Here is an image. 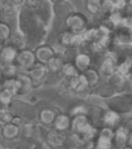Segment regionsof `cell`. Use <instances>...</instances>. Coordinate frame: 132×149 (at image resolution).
<instances>
[{
    "mask_svg": "<svg viewBox=\"0 0 132 149\" xmlns=\"http://www.w3.org/2000/svg\"><path fill=\"white\" fill-rule=\"evenodd\" d=\"M52 127L56 128V130L64 131V132L70 131V127H71V116H70V114H64V113L57 114V117H56V119H54Z\"/></svg>",
    "mask_w": 132,
    "mask_h": 149,
    "instance_id": "obj_26",
    "label": "cell"
},
{
    "mask_svg": "<svg viewBox=\"0 0 132 149\" xmlns=\"http://www.w3.org/2000/svg\"><path fill=\"white\" fill-rule=\"evenodd\" d=\"M114 128L104 126L100 128L99 135L94 139V148L96 149H114Z\"/></svg>",
    "mask_w": 132,
    "mask_h": 149,
    "instance_id": "obj_8",
    "label": "cell"
},
{
    "mask_svg": "<svg viewBox=\"0 0 132 149\" xmlns=\"http://www.w3.org/2000/svg\"><path fill=\"white\" fill-rule=\"evenodd\" d=\"M25 0H1V5H9V7H24Z\"/></svg>",
    "mask_w": 132,
    "mask_h": 149,
    "instance_id": "obj_45",
    "label": "cell"
},
{
    "mask_svg": "<svg viewBox=\"0 0 132 149\" xmlns=\"http://www.w3.org/2000/svg\"><path fill=\"white\" fill-rule=\"evenodd\" d=\"M17 25H18V31L26 38L34 31L38 30L43 24L39 21L34 8H28L24 5L17 16Z\"/></svg>",
    "mask_w": 132,
    "mask_h": 149,
    "instance_id": "obj_1",
    "label": "cell"
},
{
    "mask_svg": "<svg viewBox=\"0 0 132 149\" xmlns=\"http://www.w3.org/2000/svg\"><path fill=\"white\" fill-rule=\"evenodd\" d=\"M127 149H132V132H130V136L127 140Z\"/></svg>",
    "mask_w": 132,
    "mask_h": 149,
    "instance_id": "obj_50",
    "label": "cell"
},
{
    "mask_svg": "<svg viewBox=\"0 0 132 149\" xmlns=\"http://www.w3.org/2000/svg\"><path fill=\"white\" fill-rule=\"evenodd\" d=\"M117 61V71L123 75H128L132 73V53L122 56L115 60Z\"/></svg>",
    "mask_w": 132,
    "mask_h": 149,
    "instance_id": "obj_24",
    "label": "cell"
},
{
    "mask_svg": "<svg viewBox=\"0 0 132 149\" xmlns=\"http://www.w3.org/2000/svg\"><path fill=\"white\" fill-rule=\"evenodd\" d=\"M92 64H93V60L90 53L78 52L75 60H74V65H75L76 69L79 70V73H83V71H85L87 69L92 68Z\"/></svg>",
    "mask_w": 132,
    "mask_h": 149,
    "instance_id": "obj_20",
    "label": "cell"
},
{
    "mask_svg": "<svg viewBox=\"0 0 132 149\" xmlns=\"http://www.w3.org/2000/svg\"><path fill=\"white\" fill-rule=\"evenodd\" d=\"M51 1L53 3V4H56V3H60V1H64V0H51Z\"/></svg>",
    "mask_w": 132,
    "mask_h": 149,
    "instance_id": "obj_52",
    "label": "cell"
},
{
    "mask_svg": "<svg viewBox=\"0 0 132 149\" xmlns=\"http://www.w3.org/2000/svg\"><path fill=\"white\" fill-rule=\"evenodd\" d=\"M44 86V82L43 81H36V79H33V88L34 90H39Z\"/></svg>",
    "mask_w": 132,
    "mask_h": 149,
    "instance_id": "obj_48",
    "label": "cell"
},
{
    "mask_svg": "<svg viewBox=\"0 0 132 149\" xmlns=\"http://www.w3.org/2000/svg\"><path fill=\"white\" fill-rule=\"evenodd\" d=\"M19 51L17 48H14L10 44H3L1 45V53H0V58H1V65L7 64H13L16 62L17 56H18Z\"/></svg>",
    "mask_w": 132,
    "mask_h": 149,
    "instance_id": "obj_19",
    "label": "cell"
},
{
    "mask_svg": "<svg viewBox=\"0 0 132 149\" xmlns=\"http://www.w3.org/2000/svg\"><path fill=\"white\" fill-rule=\"evenodd\" d=\"M123 125L126 126V128H127L130 132H132V118H128V119H126V121H123Z\"/></svg>",
    "mask_w": 132,
    "mask_h": 149,
    "instance_id": "obj_49",
    "label": "cell"
},
{
    "mask_svg": "<svg viewBox=\"0 0 132 149\" xmlns=\"http://www.w3.org/2000/svg\"><path fill=\"white\" fill-rule=\"evenodd\" d=\"M97 70H99V73L101 74V77H106V78L111 77L117 71V61H115V58L113 57V54L109 52V51L101 58Z\"/></svg>",
    "mask_w": 132,
    "mask_h": 149,
    "instance_id": "obj_11",
    "label": "cell"
},
{
    "mask_svg": "<svg viewBox=\"0 0 132 149\" xmlns=\"http://www.w3.org/2000/svg\"><path fill=\"white\" fill-rule=\"evenodd\" d=\"M101 3L102 0H85L84 5H85V9L92 16H94V14L101 13Z\"/></svg>",
    "mask_w": 132,
    "mask_h": 149,
    "instance_id": "obj_36",
    "label": "cell"
},
{
    "mask_svg": "<svg viewBox=\"0 0 132 149\" xmlns=\"http://www.w3.org/2000/svg\"><path fill=\"white\" fill-rule=\"evenodd\" d=\"M92 95H93V88L87 83H79L78 87L74 90V96L76 99L82 100V101L88 100Z\"/></svg>",
    "mask_w": 132,
    "mask_h": 149,
    "instance_id": "obj_29",
    "label": "cell"
},
{
    "mask_svg": "<svg viewBox=\"0 0 132 149\" xmlns=\"http://www.w3.org/2000/svg\"><path fill=\"white\" fill-rule=\"evenodd\" d=\"M36 62H38V60H36L35 51L28 47L19 51L18 56H17V60H16V64L25 71H28Z\"/></svg>",
    "mask_w": 132,
    "mask_h": 149,
    "instance_id": "obj_9",
    "label": "cell"
},
{
    "mask_svg": "<svg viewBox=\"0 0 132 149\" xmlns=\"http://www.w3.org/2000/svg\"><path fill=\"white\" fill-rule=\"evenodd\" d=\"M60 113H61V110L58 108L53 107L48 101H45L44 107H39L38 109V121L40 125L45 126V127H52L57 114Z\"/></svg>",
    "mask_w": 132,
    "mask_h": 149,
    "instance_id": "obj_7",
    "label": "cell"
},
{
    "mask_svg": "<svg viewBox=\"0 0 132 149\" xmlns=\"http://www.w3.org/2000/svg\"><path fill=\"white\" fill-rule=\"evenodd\" d=\"M104 113L105 109L99 107V105H87L84 114L91 119L93 126H96L100 130V128L104 127Z\"/></svg>",
    "mask_w": 132,
    "mask_h": 149,
    "instance_id": "obj_13",
    "label": "cell"
},
{
    "mask_svg": "<svg viewBox=\"0 0 132 149\" xmlns=\"http://www.w3.org/2000/svg\"><path fill=\"white\" fill-rule=\"evenodd\" d=\"M28 74H30V77L33 79H36V81H43L44 82L45 77H47V74L49 73V69H48L47 64H43V62H36L35 65H34L33 68L30 69V70L27 71Z\"/></svg>",
    "mask_w": 132,
    "mask_h": 149,
    "instance_id": "obj_25",
    "label": "cell"
},
{
    "mask_svg": "<svg viewBox=\"0 0 132 149\" xmlns=\"http://www.w3.org/2000/svg\"><path fill=\"white\" fill-rule=\"evenodd\" d=\"M130 4H131V5H132V0H130Z\"/></svg>",
    "mask_w": 132,
    "mask_h": 149,
    "instance_id": "obj_53",
    "label": "cell"
},
{
    "mask_svg": "<svg viewBox=\"0 0 132 149\" xmlns=\"http://www.w3.org/2000/svg\"><path fill=\"white\" fill-rule=\"evenodd\" d=\"M17 78H18L19 82H21V91H19L18 95H22V96L27 95L31 90H34L33 88V78L30 77V74H28L27 71L21 70L18 73V75H17Z\"/></svg>",
    "mask_w": 132,
    "mask_h": 149,
    "instance_id": "obj_27",
    "label": "cell"
},
{
    "mask_svg": "<svg viewBox=\"0 0 132 149\" xmlns=\"http://www.w3.org/2000/svg\"><path fill=\"white\" fill-rule=\"evenodd\" d=\"M126 92H132V73L126 75Z\"/></svg>",
    "mask_w": 132,
    "mask_h": 149,
    "instance_id": "obj_46",
    "label": "cell"
},
{
    "mask_svg": "<svg viewBox=\"0 0 132 149\" xmlns=\"http://www.w3.org/2000/svg\"><path fill=\"white\" fill-rule=\"evenodd\" d=\"M70 131L76 132L85 141H94V139L99 135V128L93 126L91 119L85 114H78L71 117V127Z\"/></svg>",
    "mask_w": 132,
    "mask_h": 149,
    "instance_id": "obj_2",
    "label": "cell"
},
{
    "mask_svg": "<svg viewBox=\"0 0 132 149\" xmlns=\"http://www.w3.org/2000/svg\"><path fill=\"white\" fill-rule=\"evenodd\" d=\"M22 69L13 62V64H7V65H1V75L3 79L5 78H14V77L18 75V73L21 71Z\"/></svg>",
    "mask_w": 132,
    "mask_h": 149,
    "instance_id": "obj_34",
    "label": "cell"
},
{
    "mask_svg": "<svg viewBox=\"0 0 132 149\" xmlns=\"http://www.w3.org/2000/svg\"><path fill=\"white\" fill-rule=\"evenodd\" d=\"M36 16H38L39 21L42 22L47 29H52L54 13H53V3L51 0H42L35 8Z\"/></svg>",
    "mask_w": 132,
    "mask_h": 149,
    "instance_id": "obj_5",
    "label": "cell"
},
{
    "mask_svg": "<svg viewBox=\"0 0 132 149\" xmlns=\"http://www.w3.org/2000/svg\"><path fill=\"white\" fill-rule=\"evenodd\" d=\"M74 12H76L75 7H74L69 0H64V1H60V3L53 4L54 19H58V21L65 22V19Z\"/></svg>",
    "mask_w": 132,
    "mask_h": 149,
    "instance_id": "obj_12",
    "label": "cell"
},
{
    "mask_svg": "<svg viewBox=\"0 0 132 149\" xmlns=\"http://www.w3.org/2000/svg\"><path fill=\"white\" fill-rule=\"evenodd\" d=\"M8 44L13 45V47H14V48H17L18 51L27 48L26 38H25V36L22 35L21 33H13V34H12V36L9 38V40H8Z\"/></svg>",
    "mask_w": 132,
    "mask_h": 149,
    "instance_id": "obj_33",
    "label": "cell"
},
{
    "mask_svg": "<svg viewBox=\"0 0 132 149\" xmlns=\"http://www.w3.org/2000/svg\"><path fill=\"white\" fill-rule=\"evenodd\" d=\"M57 43L64 49H66V48H75V34L65 29L64 31H61L57 35Z\"/></svg>",
    "mask_w": 132,
    "mask_h": 149,
    "instance_id": "obj_23",
    "label": "cell"
},
{
    "mask_svg": "<svg viewBox=\"0 0 132 149\" xmlns=\"http://www.w3.org/2000/svg\"><path fill=\"white\" fill-rule=\"evenodd\" d=\"M88 27H90V21L80 12L71 13L65 19V29L74 34H83Z\"/></svg>",
    "mask_w": 132,
    "mask_h": 149,
    "instance_id": "obj_4",
    "label": "cell"
},
{
    "mask_svg": "<svg viewBox=\"0 0 132 149\" xmlns=\"http://www.w3.org/2000/svg\"><path fill=\"white\" fill-rule=\"evenodd\" d=\"M85 107H87L85 104H75L73 108L70 109L69 114H70L71 117L78 116V114H84L85 113Z\"/></svg>",
    "mask_w": 132,
    "mask_h": 149,
    "instance_id": "obj_44",
    "label": "cell"
},
{
    "mask_svg": "<svg viewBox=\"0 0 132 149\" xmlns=\"http://www.w3.org/2000/svg\"><path fill=\"white\" fill-rule=\"evenodd\" d=\"M8 109L13 116L22 118L25 123H33L38 118V110L33 102H27L24 100L13 99V101L8 105Z\"/></svg>",
    "mask_w": 132,
    "mask_h": 149,
    "instance_id": "obj_3",
    "label": "cell"
},
{
    "mask_svg": "<svg viewBox=\"0 0 132 149\" xmlns=\"http://www.w3.org/2000/svg\"><path fill=\"white\" fill-rule=\"evenodd\" d=\"M65 136H66V132L51 127L49 130L47 131V134H45L43 141H44V144L47 145V148H52V149L64 148Z\"/></svg>",
    "mask_w": 132,
    "mask_h": 149,
    "instance_id": "obj_10",
    "label": "cell"
},
{
    "mask_svg": "<svg viewBox=\"0 0 132 149\" xmlns=\"http://www.w3.org/2000/svg\"><path fill=\"white\" fill-rule=\"evenodd\" d=\"M40 1H42V0H25L24 5L25 7H28V8H35Z\"/></svg>",
    "mask_w": 132,
    "mask_h": 149,
    "instance_id": "obj_47",
    "label": "cell"
},
{
    "mask_svg": "<svg viewBox=\"0 0 132 149\" xmlns=\"http://www.w3.org/2000/svg\"><path fill=\"white\" fill-rule=\"evenodd\" d=\"M13 117L14 116L10 113V110L8 109V107L1 105V109H0V122L1 123H9V122H12Z\"/></svg>",
    "mask_w": 132,
    "mask_h": 149,
    "instance_id": "obj_42",
    "label": "cell"
},
{
    "mask_svg": "<svg viewBox=\"0 0 132 149\" xmlns=\"http://www.w3.org/2000/svg\"><path fill=\"white\" fill-rule=\"evenodd\" d=\"M109 83L114 87L117 93L126 92V75H123V74L115 71L111 77H109Z\"/></svg>",
    "mask_w": 132,
    "mask_h": 149,
    "instance_id": "obj_28",
    "label": "cell"
},
{
    "mask_svg": "<svg viewBox=\"0 0 132 149\" xmlns=\"http://www.w3.org/2000/svg\"><path fill=\"white\" fill-rule=\"evenodd\" d=\"M60 74H61L62 79H64V78H74V77H78L80 73L73 62H65L64 68H62Z\"/></svg>",
    "mask_w": 132,
    "mask_h": 149,
    "instance_id": "obj_35",
    "label": "cell"
},
{
    "mask_svg": "<svg viewBox=\"0 0 132 149\" xmlns=\"http://www.w3.org/2000/svg\"><path fill=\"white\" fill-rule=\"evenodd\" d=\"M62 81V77L60 73H48L44 79V86H58Z\"/></svg>",
    "mask_w": 132,
    "mask_h": 149,
    "instance_id": "obj_38",
    "label": "cell"
},
{
    "mask_svg": "<svg viewBox=\"0 0 132 149\" xmlns=\"http://www.w3.org/2000/svg\"><path fill=\"white\" fill-rule=\"evenodd\" d=\"M115 9V5H114V0H102L101 3V14L102 16H109L111 14Z\"/></svg>",
    "mask_w": 132,
    "mask_h": 149,
    "instance_id": "obj_40",
    "label": "cell"
},
{
    "mask_svg": "<svg viewBox=\"0 0 132 149\" xmlns=\"http://www.w3.org/2000/svg\"><path fill=\"white\" fill-rule=\"evenodd\" d=\"M35 54H36V60L39 62H43V64H47L52 57L56 56V51L51 44L48 43H44V44H40L39 47H36L35 49Z\"/></svg>",
    "mask_w": 132,
    "mask_h": 149,
    "instance_id": "obj_14",
    "label": "cell"
},
{
    "mask_svg": "<svg viewBox=\"0 0 132 149\" xmlns=\"http://www.w3.org/2000/svg\"><path fill=\"white\" fill-rule=\"evenodd\" d=\"M22 128L21 126L14 125V123H1V136L3 139H10V140H17L21 137Z\"/></svg>",
    "mask_w": 132,
    "mask_h": 149,
    "instance_id": "obj_18",
    "label": "cell"
},
{
    "mask_svg": "<svg viewBox=\"0 0 132 149\" xmlns=\"http://www.w3.org/2000/svg\"><path fill=\"white\" fill-rule=\"evenodd\" d=\"M83 77L85 78V82L91 86V87H96L97 84L100 83V78H101V74L99 73L97 68H90L87 69L85 71H83Z\"/></svg>",
    "mask_w": 132,
    "mask_h": 149,
    "instance_id": "obj_30",
    "label": "cell"
},
{
    "mask_svg": "<svg viewBox=\"0 0 132 149\" xmlns=\"http://www.w3.org/2000/svg\"><path fill=\"white\" fill-rule=\"evenodd\" d=\"M108 17H109V19H110L111 25H113V29H115V27H118L120 25V22H122L124 14H123L122 10H114V12L111 14H109Z\"/></svg>",
    "mask_w": 132,
    "mask_h": 149,
    "instance_id": "obj_41",
    "label": "cell"
},
{
    "mask_svg": "<svg viewBox=\"0 0 132 149\" xmlns=\"http://www.w3.org/2000/svg\"><path fill=\"white\" fill-rule=\"evenodd\" d=\"M65 62L66 61H65L64 56H62L61 53H57L56 56L52 57V58L47 62V66H48V69H49L51 73H61Z\"/></svg>",
    "mask_w": 132,
    "mask_h": 149,
    "instance_id": "obj_31",
    "label": "cell"
},
{
    "mask_svg": "<svg viewBox=\"0 0 132 149\" xmlns=\"http://www.w3.org/2000/svg\"><path fill=\"white\" fill-rule=\"evenodd\" d=\"M10 36H12V29H10V26L7 22H1V24H0V39H1V45L7 44Z\"/></svg>",
    "mask_w": 132,
    "mask_h": 149,
    "instance_id": "obj_37",
    "label": "cell"
},
{
    "mask_svg": "<svg viewBox=\"0 0 132 149\" xmlns=\"http://www.w3.org/2000/svg\"><path fill=\"white\" fill-rule=\"evenodd\" d=\"M22 9L18 7H9V5H1V13L4 18H12L14 16H18L19 10Z\"/></svg>",
    "mask_w": 132,
    "mask_h": 149,
    "instance_id": "obj_39",
    "label": "cell"
},
{
    "mask_svg": "<svg viewBox=\"0 0 132 149\" xmlns=\"http://www.w3.org/2000/svg\"><path fill=\"white\" fill-rule=\"evenodd\" d=\"M85 144V140L83 139L80 135H78L76 132L73 131H67L65 136V141H64V148L67 149H83Z\"/></svg>",
    "mask_w": 132,
    "mask_h": 149,
    "instance_id": "obj_16",
    "label": "cell"
},
{
    "mask_svg": "<svg viewBox=\"0 0 132 149\" xmlns=\"http://www.w3.org/2000/svg\"><path fill=\"white\" fill-rule=\"evenodd\" d=\"M43 148V143L35 136H22L18 139L17 149H40Z\"/></svg>",
    "mask_w": 132,
    "mask_h": 149,
    "instance_id": "obj_22",
    "label": "cell"
},
{
    "mask_svg": "<svg viewBox=\"0 0 132 149\" xmlns=\"http://www.w3.org/2000/svg\"><path fill=\"white\" fill-rule=\"evenodd\" d=\"M1 88H5V90L10 91V92L16 96V95H18L19 91H21V82L18 81L17 77H14V78H5V79H3Z\"/></svg>",
    "mask_w": 132,
    "mask_h": 149,
    "instance_id": "obj_32",
    "label": "cell"
},
{
    "mask_svg": "<svg viewBox=\"0 0 132 149\" xmlns=\"http://www.w3.org/2000/svg\"><path fill=\"white\" fill-rule=\"evenodd\" d=\"M106 107L109 109L118 111L120 114H132V105L126 96V93H119V95H114L113 97L106 100Z\"/></svg>",
    "mask_w": 132,
    "mask_h": 149,
    "instance_id": "obj_6",
    "label": "cell"
},
{
    "mask_svg": "<svg viewBox=\"0 0 132 149\" xmlns=\"http://www.w3.org/2000/svg\"><path fill=\"white\" fill-rule=\"evenodd\" d=\"M115 93L117 92H115V90H114V87L109 82L108 83H99L96 87H93V95L101 97V99H104V100L110 99V97H113Z\"/></svg>",
    "mask_w": 132,
    "mask_h": 149,
    "instance_id": "obj_21",
    "label": "cell"
},
{
    "mask_svg": "<svg viewBox=\"0 0 132 149\" xmlns=\"http://www.w3.org/2000/svg\"><path fill=\"white\" fill-rule=\"evenodd\" d=\"M115 135H114V148L115 149H127V140L130 136V131L126 128V126L120 125L115 128Z\"/></svg>",
    "mask_w": 132,
    "mask_h": 149,
    "instance_id": "obj_15",
    "label": "cell"
},
{
    "mask_svg": "<svg viewBox=\"0 0 132 149\" xmlns=\"http://www.w3.org/2000/svg\"><path fill=\"white\" fill-rule=\"evenodd\" d=\"M13 96L14 95L10 91L5 90V88H1V91H0V101H1V105L8 107V105L13 101Z\"/></svg>",
    "mask_w": 132,
    "mask_h": 149,
    "instance_id": "obj_43",
    "label": "cell"
},
{
    "mask_svg": "<svg viewBox=\"0 0 132 149\" xmlns=\"http://www.w3.org/2000/svg\"><path fill=\"white\" fill-rule=\"evenodd\" d=\"M126 96L128 97V100H130L131 105H132V92H126Z\"/></svg>",
    "mask_w": 132,
    "mask_h": 149,
    "instance_id": "obj_51",
    "label": "cell"
},
{
    "mask_svg": "<svg viewBox=\"0 0 132 149\" xmlns=\"http://www.w3.org/2000/svg\"><path fill=\"white\" fill-rule=\"evenodd\" d=\"M123 114L118 113V111L113 110V109H105L104 113V126L111 127L115 130L118 126H120L123 123Z\"/></svg>",
    "mask_w": 132,
    "mask_h": 149,
    "instance_id": "obj_17",
    "label": "cell"
}]
</instances>
